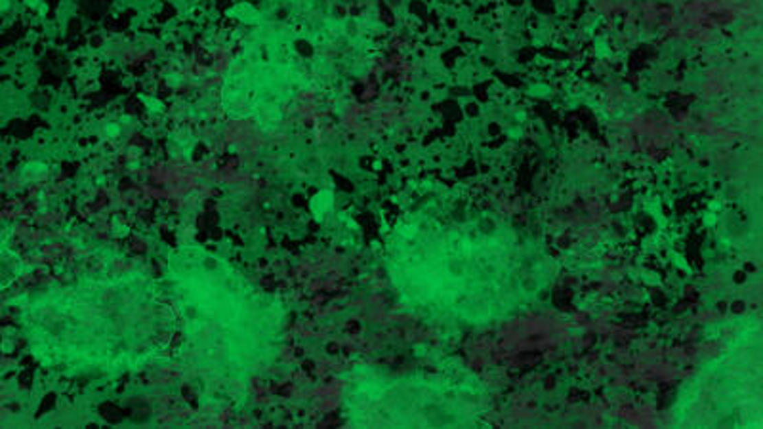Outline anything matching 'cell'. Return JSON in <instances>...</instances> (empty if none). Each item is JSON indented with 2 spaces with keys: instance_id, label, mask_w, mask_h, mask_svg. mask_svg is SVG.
I'll return each mask as SVG.
<instances>
[{
  "instance_id": "6da1fadb",
  "label": "cell",
  "mask_w": 763,
  "mask_h": 429,
  "mask_svg": "<svg viewBox=\"0 0 763 429\" xmlns=\"http://www.w3.org/2000/svg\"><path fill=\"white\" fill-rule=\"evenodd\" d=\"M130 275L36 296L23 313L36 359L67 376H105L161 355L174 332L172 303L153 281Z\"/></svg>"
},
{
  "instance_id": "7a4b0ae2",
  "label": "cell",
  "mask_w": 763,
  "mask_h": 429,
  "mask_svg": "<svg viewBox=\"0 0 763 429\" xmlns=\"http://www.w3.org/2000/svg\"><path fill=\"white\" fill-rule=\"evenodd\" d=\"M170 303L183 334L181 355L205 380L244 386L273 360L283 336L279 303L205 250L174 252Z\"/></svg>"
},
{
  "instance_id": "3957f363",
  "label": "cell",
  "mask_w": 763,
  "mask_h": 429,
  "mask_svg": "<svg viewBox=\"0 0 763 429\" xmlns=\"http://www.w3.org/2000/svg\"><path fill=\"white\" fill-rule=\"evenodd\" d=\"M17 275H19V257L4 242H0V290L12 284Z\"/></svg>"
},
{
  "instance_id": "277c9868",
  "label": "cell",
  "mask_w": 763,
  "mask_h": 429,
  "mask_svg": "<svg viewBox=\"0 0 763 429\" xmlns=\"http://www.w3.org/2000/svg\"><path fill=\"white\" fill-rule=\"evenodd\" d=\"M309 210L317 222H323L326 216L334 210V193L330 189H321L317 195L309 200Z\"/></svg>"
},
{
  "instance_id": "5b68a950",
  "label": "cell",
  "mask_w": 763,
  "mask_h": 429,
  "mask_svg": "<svg viewBox=\"0 0 763 429\" xmlns=\"http://www.w3.org/2000/svg\"><path fill=\"white\" fill-rule=\"evenodd\" d=\"M227 14H229V16H233V17H237L239 21H242V23H249V25H254V23H258V21L262 19L260 12H256L254 8H250L249 4H240V6H235V8L229 10Z\"/></svg>"
},
{
  "instance_id": "8992f818",
  "label": "cell",
  "mask_w": 763,
  "mask_h": 429,
  "mask_svg": "<svg viewBox=\"0 0 763 429\" xmlns=\"http://www.w3.org/2000/svg\"><path fill=\"white\" fill-rule=\"evenodd\" d=\"M141 102H144V105H146V109L149 113H153V115H159V113L164 111V103L161 102V100H157V97H151V95H141L139 97Z\"/></svg>"
},
{
  "instance_id": "52a82bcc",
  "label": "cell",
  "mask_w": 763,
  "mask_h": 429,
  "mask_svg": "<svg viewBox=\"0 0 763 429\" xmlns=\"http://www.w3.org/2000/svg\"><path fill=\"white\" fill-rule=\"evenodd\" d=\"M103 134H105V137H109V139H115V137L120 136V124L119 122H107L105 126H103Z\"/></svg>"
}]
</instances>
